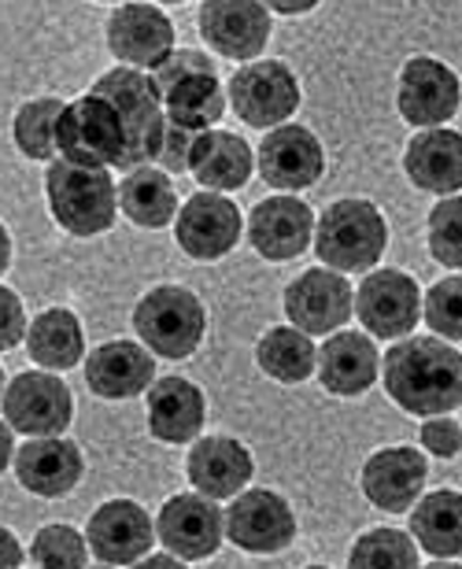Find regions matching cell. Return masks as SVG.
I'll return each instance as SVG.
<instances>
[{
	"instance_id": "6da1fadb",
	"label": "cell",
	"mask_w": 462,
	"mask_h": 569,
	"mask_svg": "<svg viewBox=\"0 0 462 569\" xmlns=\"http://www.w3.org/2000/svg\"><path fill=\"white\" fill-rule=\"evenodd\" d=\"M389 400L408 415L433 418L462 407V351L444 337H400L381 362Z\"/></svg>"
},
{
	"instance_id": "7a4b0ae2",
	"label": "cell",
	"mask_w": 462,
	"mask_h": 569,
	"mask_svg": "<svg viewBox=\"0 0 462 569\" xmlns=\"http://www.w3.org/2000/svg\"><path fill=\"white\" fill-rule=\"evenodd\" d=\"M44 200L60 230L71 237H100L116 226L119 189L108 167H82L71 159H52L44 174Z\"/></svg>"
},
{
	"instance_id": "3957f363",
	"label": "cell",
	"mask_w": 462,
	"mask_h": 569,
	"mask_svg": "<svg viewBox=\"0 0 462 569\" xmlns=\"http://www.w3.org/2000/svg\"><path fill=\"white\" fill-rule=\"evenodd\" d=\"M389 248V222L370 200H337L314 226V252L341 274L378 267Z\"/></svg>"
},
{
	"instance_id": "277c9868",
	"label": "cell",
	"mask_w": 462,
	"mask_h": 569,
	"mask_svg": "<svg viewBox=\"0 0 462 569\" xmlns=\"http://www.w3.org/2000/svg\"><path fill=\"white\" fill-rule=\"evenodd\" d=\"M149 74L163 97L167 119L182 122V127L211 130L227 111V93H222L215 60H208L204 52L178 49Z\"/></svg>"
},
{
	"instance_id": "5b68a950",
	"label": "cell",
	"mask_w": 462,
	"mask_h": 569,
	"mask_svg": "<svg viewBox=\"0 0 462 569\" xmlns=\"http://www.w3.org/2000/svg\"><path fill=\"white\" fill-rule=\"evenodd\" d=\"M141 345L160 359H189L208 333V311L182 284H155L133 307Z\"/></svg>"
},
{
	"instance_id": "8992f818",
	"label": "cell",
	"mask_w": 462,
	"mask_h": 569,
	"mask_svg": "<svg viewBox=\"0 0 462 569\" xmlns=\"http://www.w3.org/2000/svg\"><path fill=\"white\" fill-rule=\"evenodd\" d=\"M93 93L108 97L116 111L127 122V152H122V170H133L141 163H152L155 144H160L163 130V97L155 89L152 74L141 67H111L93 82Z\"/></svg>"
},
{
	"instance_id": "52a82bcc",
	"label": "cell",
	"mask_w": 462,
	"mask_h": 569,
	"mask_svg": "<svg viewBox=\"0 0 462 569\" xmlns=\"http://www.w3.org/2000/svg\"><path fill=\"white\" fill-rule=\"evenodd\" d=\"M56 152L82 167H119L127 152V122L108 97L89 89L71 100L56 122Z\"/></svg>"
},
{
	"instance_id": "ba28073f",
	"label": "cell",
	"mask_w": 462,
	"mask_h": 569,
	"mask_svg": "<svg viewBox=\"0 0 462 569\" xmlns=\"http://www.w3.org/2000/svg\"><path fill=\"white\" fill-rule=\"evenodd\" d=\"M300 82L281 60H248L230 78V108L255 130H274L300 108Z\"/></svg>"
},
{
	"instance_id": "9c48e42d",
	"label": "cell",
	"mask_w": 462,
	"mask_h": 569,
	"mask_svg": "<svg viewBox=\"0 0 462 569\" xmlns=\"http://www.w3.org/2000/svg\"><path fill=\"white\" fill-rule=\"evenodd\" d=\"M4 422L22 437H63L74 418L71 389L44 370H27L4 385Z\"/></svg>"
},
{
	"instance_id": "30bf717a",
	"label": "cell",
	"mask_w": 462,
	"mask_h": 569,
	"mask_svg": "<svg viewBox=\"0 0 462 569\" xmlns=\"http://www.w3.org/2000/svg\"><path fill=\"white\" fill-rule=\"evenodd\" d=\"M462 104V82L448 63L433 60V56H411L400 71L396 86V108L408 127L430 130L448 127Z\"/></svg>"
},
{
	"instance_id": "8fae6325",
	"label": "cell",
	"mask_w": 462,
	"mask_h": 569,
	"mask_svg": "<svg viewBox=\"0 0 462 569\" xmlns=\"http://www.w3.org/2000/svg\"><path fill=\"white\" fill-rule=\"evenodd\" d=\"M355 315L370 337L400 340L408 337L422 318L419 281L403 270H370L355 292Z\"/></svg>"
},
{
	"instance_id": "7c38bea8",
	"label": "cell",
	"mask_w": 462,
	"mask_h": 569,
	"mask_svg": "<svg viewBox=\"0 0 462 569\" xmlns=\"http://www.w3.org/2000/svg\"><path fill=\"white\" fill-rule=\"evenodd\" d=\"M355 311V289L333 267H311L285 289L289 322L311 337L337 333Z\"/></svg>"
},
{
	"instance_id": "4fadbf2b",
	"label": "cell",
	"mask_w": 462,
	"mask_h": 569,
	"mask_svg": "<svg viewBox=\"0 0 462 569\" xmlns=\"http://www.w3.org/2000/svg\"><path fill=\"white\" fill-rule=\"evenodd\" d=\"M222 526H227L233 548H241L248 555H278L297 540V515L270 488L237 492Z\"/></svg>"
},
{
	"instance_id": "5bb4252c",
	"label": "cell",
	"mask_w": 462,
	"mask_h": 569,
	"mask_svg": "<svg viewBox=\"0 0 462 569\" xmlns=\"http://www.w3.org/2000/svg\"><path fill=\"white\" fill-rule=\"evenodd\" d=\"M200 38L222 60H259L270 41V11L263 0H204L197 16Z\"/></svg>"
},
{
	"instance_id": "9a60e30c",
	"label": "cell",
	"mask_w": 462,
	"mask_h": 569,
	"mask_svg": "<svg viewBox=\"0 0 462 569\" xmlns=\"http://www.w3.org/2000/svg\"><path fill=\"white\" fill-rule=\"evenodd\" d=\"M222 537H227L222 510L215 507V499L200 492L171 496L163 503L160 518H155V540L182 562L211 559L222 548Z\"/></svg>"
},
{
	"instance_id": "2e32d148",
	"label": "cell",
	"mask_w": 462,
	"mask_h": 569,
	"mask_svg": "<svg viewBox=\"0 0 462 569\" xmlns=\"http://www.w3.org/2000/svg\"><path fill=\"white\" fill-rule=\"evenodd\" d=\"M89 555L104 566H138L155 543V521L133 499H108L89 515Z\"/></svg>"
},
{
	"instance_id": "e0dca14e",
	"label": "cell",
	"mask_w": 462,
	"mask_h": 569,
	"mask_svg": "<svg viewBox=\"0 0 462 569\" xmlns=\"http://www.w3.org/2000/svg\"><path fill=\"white\" fill-rule=\"evenodd\" d=\"M244 219L237 211V203L227 200L222 192H197V197L185 200V208L178 211V226H174V241L189 259H200V263H211V259L230 256L237 241H241Z\"/></svg>"
},
{
	"instance_id": "ac0fdd59",
	"label": "cell",
	"mask_w": 462,
	"mask_h": 569,
	"mask_svg": "<svg viewBox=\"0 0 462 569\" xmlns=\"http://www.w3.org/2000/svg\"><path fill=\"white\" fill-rule=\"evenodd\" d=\"M259 174L270 189L281 192H303L322 178L325 170V148L308 127L281 122L263 138L255 156Z\"/></svg>"
},
{
	"instance_id": "d6986e66",
	"label": "cell",
	"mask_w": 462,
	"mask_h": 569,
	"mask_svg": "<svg viewBox=\"0 0 462 569\" xmlns=\"http://www.w3.org/2000/svg\"><path fill=\"white\" fill-rule=\"evenodd\" d=\"M104 30L111 56L127 67L155 71L174 52V22L155 4H119Z\"/></svg>"
},
{
	"instance_id": "ffe728a7",
	"label": "cell",
	"mask_w": 462,
	"mask_h": 569,
	"mask_svg": "<svg viewBox=\"0 0 462 569\" xmlns=\"http://www.w3.org/2000/svg\"><path fill=\"white\" fill-rule=\"evenodd\" d=\"M425 477H430V462L411 443H396V448H381L363 466V496L385 515H408L419 503Z\"/></svg>"
},
{
	"instance_id": "44dd1931",
	"label": "cell",
	"mask_w": 462,
	"mask_h": 569,
	"mask_svg": "<svg viewBox=\"0 0 462 569\" xmlns=\"http://www.w3.org/2000/svg\"><path fill=\"white\" fill-rule=\"evenodd\" d=\"M248 241L270 263H285L311 248L314 214L297 192L292 197H267L248 214Z\"/></svg>"
},
{
	"instance_id": "7402d4cb",
	"label": "cell",
	"mask_w": 462,
	"mask_h": 569,
	"mask_svg": "<svg viewBox=\"0 0 462 569\" xmlns=\"http://www.w3.org/2000/svg\"><path fill=\"white\" fill-rule=\"evenodd\" d=\"M11 462H16L19 485L41 499H60L74 492V485L86 473V459L78 443L63 437H30V443H22Z\"/></svg>"
},
{
	"instance_id": "603a6c76",
	"label": "cell",
	"mask_w": 462,
	"mask_h": 569,
	"mask_svg": "<svg viewBox=\"0 0 462 569\" xmlns=\"http://www.w3.org/2000/svg\"><path fill=\"white\" fill-rule=\"evenodd\" d=\"M155 381V359L144 345L133 340H108L89 351L86 362V385L100 400H133L149 392Z\"/></svg>"
},
{
	"instance_id": "cb8c5ba5",
	"label": "cell",
	"mask_w": 462,
	"mask_h": 569,
	"mask_svg": "<svg viewBox=\"0 0 462 569\" xmlns=\"http://www.w3.org/2000/svg\"><path fill=\"white\" fill-rule=\"evenodd\" d=\"M319 378L333 396H363L381 378V351L355 329H337L319 351Z\"/></svg>"
},
{
	"instance_id": "d4e9b609",
	"label": "cell",
	"mask_w": 462,
	"mask_h": 569,
	"mask_svg": "<svg viewBox=\"0 0 462 569\" xmlns=\"http://www.w3.org/2000/svg\"><path fill=\"white\" fill-rule=\"evenodd\" d=\"M185 473L200 496L233 499L237 492H244L248 481H252L255 462L244 443H237L230 437H204L193 443V451H189Z\"/></svg>"
},
{
	"instance_id": "484cf974",
	"label": "cell",
	"mask_w": 462,
	"mask_h": 569,
	"mask_svg": "<svg viewBox=\"0 0 462 569\" xmlns=\"http://www.w3.org/2000/svg\"><path fill=\"white\" fill-rule=\"evenodd\" d=\"M403 170L414 189L452 197L462 189V133L448 127L422 130L403 152Z\"/></svg>"
},
{
	"instance_id": "4316f807",
	"label": "cell",
	"mask_w": 462,
	"mask_h": 569,
	"mask_svg": "<svg viewBox=\"0 0 462 569\" xmlns=\"http://www.w3.org/2000/svg\"><path fill=\"white\" fill-rule=\"evenodd\" d=\"M204 418L208 400L193 381L163 378L149 385V432L160 443H193Z\"/></svg>"
},
{
	"instance_id": "83f0119b",
	"label": "cell",
	"mask_w": 462,
	"mask_h": 569,
	"mask_svg": "<svg viewBox=\"0 0 462 569\" xmlns=\"http://www.w3.org/2000/svg\"><path fill=\"white\" fill-rule=\"evenodd\" d=\"M255 170L252 144L237 138L230 130H200L193 144V159H189V174L211 192H237L248 186Z\"/></svg>"
},
{
	"instance_id": "f1b7e54d",
	"label": "cell",
	"mask_w": 462,
	"mask_h": 569,
	"mask_svg": "<svg viewBox=\"0 0 462 569\" xmlns=\"http://www.w3.org/2000/svg\"><path fill=\"white\" fill-rule=\"evenodd\" d=\"M119 208L141 230H163V226H171L178 214V192L171 174L155 163H141L127 170V178L119 186Z\"/></svg>"
},
{
	"instance_id": "f546056e",
	"label": "cell",
	"mask_w": 462,
	"mask_h": 569,
	"mask_svg": "<svg viewBox=\"0 0 462 569\" xmlns=\"http://www.w3.org/2000/svg\"><path fill=\"white\" fill-rule=\"evenodd\" d=\"M27 351L41 370H74L86 356V333L74 311L49 307L27 326Z\"/></svg>"
},
{
	"instance_id": "4dcf8cb0",
	"label": "cell",
	"mask_w": 462,
	"mask_h": 569,
	"mask_svg": "<svg viewBox=\"0 0 462 569\" xmlns=\"http://www.w3.org/2000/svg\"><path fill=\"white\" fill-rule=\"evenodd\" d=\"M414 543L433 559H459L462 555V492L441 488V492L419 496L411 510Z\"/></svg>"
},
{
	"instance_id": "1f68e13d",
	"label": "cell",
	"mask_w": 462,
	"mask_h": 569,
	"mask_svg": "<svg viewBox=\"0 0 462 569\" xmlns=\"http://www.w3.org/2000/svg\"><path fill=\"white\" fill-rule=\"evenodd\" d=\"M255 362L267 378L278 385H300L308 381L314 367H319V348L311 345V333H303L297 326H274L259 337Z\"/></svg>"
},
{
	"instance_id": "d6a6232c",
	"label": "cell",
	"mask_w": 462,
	"mask_h": 569,
	"mask_svg": "<svg viewBox=\"0 0 462 569\" xmlns=\"http://www.w3.org/2000/svg\"><path fill=\"white\" fill-rule=\"evenodd\" d=\"M63 100L56 97H38L27 100L16 111V122H11V138H16V148L33 163H49L56 156V122H60Z\"/></svg>"
},
{
	"instance_id": "836d02e7",
	"label": "cell",
	"mask_w": 462,
	"mask_h": 569,
	"mask_svg": "<svg viewBox=\"0 0 462 569\" xmlns=\"http://www.w3.org/2000/svg\"><path fill=\"white\" fill-rule=\"evenodd\" d=\"M352 569H414L419 566V548L414 537L400 529H370L352 543L348 555Z\"/></svg>"
},
{
	"instance_id": "e575fe53",
	"label": "cell",
	"mask_w": 462,
	"mask_h": 569,
	"mask_svg": "<svg viewBox=\"0 0 462 569\" xmlns=\"http://www.w3.org/2000/svg\"><path fill=\"white\" fill-rule=\"evenodd\" d=\"M30 559L44 569H82L89 566V540L74 526H44L30 543Z\"/></svg>"
},
{
	"instance_id": "d590c367",
	"label": "cell",
	"mask_w": 462,
	"mask_h": 569,
	"mask_svg": "<svg viewBox=\"0 0 462 569\" xmlns=\"http://www.w3.org/2000/svg\"><path fill=\"white\" fill-rule=\"evenodd\" d=\"M430 256L444 267H462V197H441L430 211Z\"/></svg>"
},
{
	"instance_id": "8d00e7d4",
	"label": "cell",
	"mask_w": 462,
	"mask_h": 569,
	"mask_svg": "<svg viewBox=\"0 0 462 569\" xmlns=\"http://www.w3.org/2000/svg\"><path fill=\"white\" fill-rule=\"evenodd\" d=\"M425 326L444 340H462V278H444L425 292Z\"/></svg>"
},
{
	"instance_id": "74e56055",
	"label": "cell",
	"mask_w": 462,
	"mask_h": 569,
	"mask_svg": "<svg viewBox=\"0 0 462 569\" xmlns=\"http://www.w3.org/2000/svg\"><path fill=\"white\" fill-rule=\"evenodd\" d=\"M200 138V130L193 127H182L174 119H163V130H160V144H155V156L152 163L167 170V174H185L189 170V159H193V144Z\"/></svg>"
},
{
	"instance_id": "f35d334b",
	"label": "cell",
	"mask_w": 462,
	"mask_h": 569,
	"mask_svg": "<svg viewBox=\"0 0 462 569\" xmlns=\"http://www.w3.org/2000/svg\"><path fill=\"white\" fill-rule=\"evenodd\" d=\"M422 443L436 459H455L462 451V429L455 418L433 415V418H425V426H422Z\"/></svg>"
},
{
	"instance_id": "ab89813d",
	"label": "cell",
	"mask_w": 462,
	"mask_h": 569,
	"mask_svg": "<svg viewBox=\"0 0 462 569\" xmlns=\"http://www.w3.org/2000/svg\"><path fill=\"white\" fill-rule=\"evenodd\" d=\"M19 340H27V311L19 296L0 284V351H11Z\"/></svg>"
},
{
	"instance_id": "60d3db41",
	"label": "cell",
	"mask_w": 462,
	"mask_h": 569,
	"mask_svg": "<svg viewBox=\"0 0 462 569\" xmlns=\"http://www.w3.org/2000/svg\"><path fill=\"white\" fill-rule=\"evenodd\" d=\"M22 562H27V551L16 540V532L0 526V569H19Z\"/></svg>"
},
{
	"instance_id": "b9f144b4",
	"label": "cell",
	"mask_w": 462,
	"mask_h": 569,
	"mask_svg": "<svg viewBox=\"0 0 462 569\" xmlns=\"http://www.w3.org/2000/svg\"><path fill=\"white\" fill-rule=\"evenodd\" d=\"M267 11H278V16H308V11L319 8V0H263Z\"/></svg>"
},
{
	"instance_id": "7bdbcfd3",
	"label": "cell",
	"mask_w": 462,
	"mask_h": 569,
	"mask_svg": "<svg viewBox=\"0 0 462 569\" xmlns=\"http://www.w3.org/2000/svg\"><path fill=\"white\" fill-rule=\"evenodd\" d=\"M11 459H16V429L8 422H0V473L8 470Z\"/></svg>"
},
{
	"instance_id": "ee69618b",
	"label": "cell",
	"mask_w": 462,
	"mask_h": 569,
	"mask_svg": "<svg viewBox=\"0 0 462 569\" xmlns=\"http://www.w3.org/2000/svg\"><path fill=\"white\" fill-rule=\"evenodd\" d=\"M11 267V233H8V226L0 222V274Z\"/></svg>"
},
{
	"instance_id": "f6af8a7d",
	"label": "cell",
	"mask_w": 462,
	"mask_h": 569,
	"mask_svg": "<svg viewBox=\"0 0 462 569\" xmlns=\"http://www.w3.org/2000/svg\"><path fill=\"white\" fill-rule=\"evenodd\" d=\"M138 566H152V569H160V566H185V562H178V555H144V562H138Z\"/></svg>"
},
{
	"instance_id": "bcb514c9",
	"label": "cell",
	"mask_w": 462,
	"mask_h": 569,
	"mask_svg": "<svg viewBox=\"0 0 462 569\" xmlns=\"http://www.w3.org/2000/svg\"><path fill=\"white\" fill-rule=\"evenodd\" d=\"M163 4H185V0H163Z\"/></svg>"
},
{
	"instance_id": "7dc6e473",
	"label": "cell",
	"mask_w": 462,
	"mask_h": 569,
	"mask_svg": "<svg viewBox=\"0 0 462 569\" xmlns=\"http://www.w3.org/2000/svg\"><path fill=\"white\" fill-rule=\"evenodd\" d=\"M0 392H4V370H0Z\"/></svg>"
},
{
	"instance_id": "c3c4849f",
	"label": "cell",
	"mask_w": 462,
	"mask_h": 569,
	"mask_svg": "<svg viewBox=\"0 0 462 569\" xmlns=\"http://www.w3.org/2000/svg\"><path fill=\"white\" fill-rule=\"evenodd\" d=\"M100 4H116V0H100Z\"/></svg>"
}]
</instances>
